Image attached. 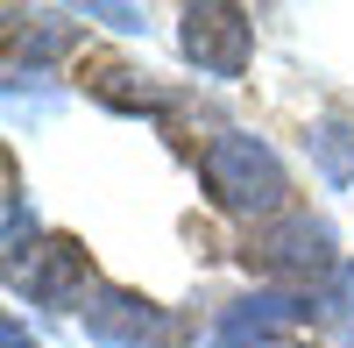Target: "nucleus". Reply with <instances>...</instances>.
<instances>
[{
	"mask_svg": "<svg viewBox=\"0 0 354 348\" xmlns=\"http://www.w3.org/2000/svg\"><path fill=\"white\" fill-rule=\"evenodd\" d=\"M305 157H312V171H319L333 192L354 185V114H347V107L319 114V121L305 128Z\"/></svg>",
	"mask_w": 354,
	"mask_h": 348,
	"instance_id": "nucleus-6",
	"label": "nucleus"
},
{
	"mask_svg": "<svg viewBox=\"0 0 354 348\" xmlns=\"http://www.w3.org/2000/svg\"><path fill=\"white\" fill-rule=\"evenodd\" d=\"M8 348H36V341L21 334V320H8Z\"/></svg>",
	"mask_w": 354,
	"mask_h": 348,
	"instance_id": "nucleus-9",
	"label": "nucleus"
},
{
	"mask_svg": "<svg viewBox=\"0 0 354 348\" xmlns=\"http://www.w3.org/2000/svg\"><path fill=\"white\" fill-rule=\"evenodd\" d=\"M78 320H85V334L100 348H170V334H177L170 306L128 292V284H93V299L78 306Z\"/></svg>",
	"mask_w": 354,
	"mask_h": 348,
	"instance_id": "nucleus-4",
	"label": "nucleus"
},
{
	"mask_svg": "<svg viewBox=\"0 0 354 348\" xmlns=\"http://www.w3.org/2000/svg\"><path fill=\"white\" fill-rule=\"evenodd\" d=\"M8 277H15V292L28 306H85L93 299V256H85V242H71V235L36 242Z\"/></svg>",
	"mask_w": 354,
	"mask_h": 348,
	"instance_id": "nucleus-5",
	"label": "nucleus"
},
{
	"mask_svg": "<svg viewBox=\"0 0 354 348\" xmlns=\"http://www.w3.org/2000/svg\"><path fill=\"white\" fill-rule=\"evenodd\" d=\"M177 50L198 78H241L255 64V21L234 0H192L177 15Z\"/></svg>",
	"mask_w": 354,
	"mask_h": 348,
	"instance_id": "nucleus-3",
	"label": "nucleus"
},
{
	"mask_svg": "<svg viewBox=\"0 0 354 348\" xmlns=\"http://www.w3.org/2000/svg\"><path fill=\"white\" fill-rule=\"evenodd\" d=\"M198 185H205V199L220 214L248 220V227L277 220L290 207V171L255 128H213L205 135L198 142Z\"/></svg>",
	"mask_w": 354,
	"mask_h": 348,
	"instance_id": "nucleus-1",
	"label": "nucleus"
},
{
	"mask_svg": "<svg viewBox=\"0 0 354 348\" xmlns=\"http://www.w3.org/2000/svg\"><path fill=\"white\" fill-rule=\"evenodd\" d=\"M255 348H298V341H255Z\"/></svg>",
	"mask_w": 354,
	"mask_h": 348,
	"instance_id": "nucleus-10",
	"label": "nucleus"
},
{
	"mask_svg": "<svg viewBox=\"0 0 354 348\" xmlns=\"http://www.w3.org/2000/svg\"><path fill=\"white\" fill-rule=\"evenodd\" d=\"M71 43H78V28L64 15H36V21H28V71H43L50 57H64Z\"/></svg>",
	"mask_w": 354,
	"mask_h": 348,
	"instance_id": "nucleus-7",
	"label": "nucleus"
},
{
	"mask_svg": "<svg viewBox=\"0 0 354 348\" xmlns=\"http://www.w3.org/2000/svg\"><path fill=\"white\" fill-rule=\"evenodd\" d=\"M241 263L262 277V284H277V292H319L347 256L333 242V227L305 214V207H283L277 220H262L241 235Z\"/></svg>",
	"mask_w": 354,
	"mask_h": 348,
	"instance_id": "nucleus-2",
	"label": "nucleus"
},
{
	"mask_svg": "<svg viewBox=\"0 0 354 348\" xmlns=\"http://www.w3.org/2000/svg\"><path fill=\"white\" fill-rule=\"evenodd\" d=\"M85 15L106 21V28H121V36H142V28H149V21H142V8H85Z\"/></svg>",
	"mask_w": 354,
	"mask_h": 348,
	"instance_id": "nucleus-8",
	"label": "nucleus"
}]
</instances>
